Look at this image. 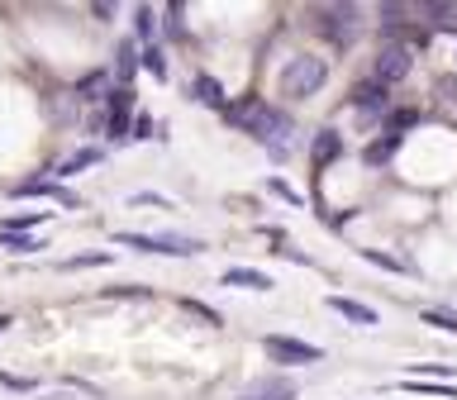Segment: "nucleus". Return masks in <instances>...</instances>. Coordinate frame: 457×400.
Segmentation results:
<instances>
[{"mask_svg": "<svg viewBox=\"0 0 457 400\" xmlns=\"http://www.w3.org/2000/svg\"><path fill=\"white\" fill-rule=\"evenodd\" d=\"M343 153H348V143H343L338 129H320V134H314V143H310V162H314V167L338 162Z\"/></svg>", "mask_w": 457, "mask_h": 400, "instance_id": "10", "label": "nucleus"}, {"mask_svg": "<svg viewBox=\"0 0 457 400\" xmlns=\"http://www.w3.org/2000/svg\"><path fill=\"white\" fill-rule=\"evenodd\" d=\"M362 257H367L371 267H386V271H405V262H400V257H386V253H377V248H367Z\"/></svg>", "mask_w": 457, "mask_h": 400, "instance_id": "30", "label": "nucleus"}, {"mask_svg": "<svg viewBox=\"0 0 457 400\" xmlns=\"http://www.w3.org/2000/svg\"><path fill=\"white\" fill-rule=\"evenodd\" d=\"M14 320H10V314H0V334H5V329H10Z\"/></svg>", "mask_w": 457, "mask_h": 400, "instance_id": "38", "label": "nucleus"}, {"mask_svg": "<svg viewBox=\"0 0 457 400\" xmlns=\"http://www.w3.org/2000/svg\"><path fill=\"white\" fill-rule=\"evenodd\" d=\"M134 38H138V43H157V14H153L148 0H143V5H134Z\"/></svg>", "mask_w": 457, "mask_h": 400, "instance_id": "20", "label": "nucleus"}, {"mask_svg": "<svg viewBox=\"0 0 457 400\" xmlns=\"http://www.w3.org/2000/svg\"><path fill=\"white\" fill-rule=\"evenodd\" d=\"M129 134H134V86H114L105 91V138L129 143Z\"/></svg>", "mask_w": 457, "mask_h": 400, "instance_id": "5", "label": "nucleus"}, {"mask_svg": "<svg viewBox=\"0 0 457 400\" xmlns=\"http://www.w3.org/2000/svg\"><path fill=\"white\" fill-rule=\"evenodd\" d=\"M134 205H157V210H167V200L153 196V191H143V196H134Z\"/></svg>", "mask_w": 457, "mask_h": 400, "instance_id": "35", "label": "nucleus"}, {"mask_svg": "<svg viewBox=\"0 0 457 400\" xmlns=\"http://www.w3.org/2000/svg\"><path fill=\"white\" fill-rule=\"evenodd\" d=\"M100 157H105V148H77L71 157H62V162L53 167V177L57 181H67V177H77V171H86V167H96Z\"/></svg>", "mask_w": 457, "mask_h": 400, "instance_id": "15", "label": "nucleus"}, {"mask_svg": "<svg viewBox=\"0 0 457 400\" xmlns=\"http://www.w3.org/2000/svg\"><path fill=\"white\" fill-rule=\"evenodd\" d=\"M328 310L334 314H343V320H353V324H377V310L371 305H362V300H353V296H328Z\"/></svg>", "mask_w": 457, "mask_h": 400, "instance_id": "13", "label": "nucleus"}, {"mask_svg": "<svg viewBox=\"0 0 457 400\" xmlns=\"http://www.w3.org/2000/svg\"><path fill=\"white\" fill-rule=\"evenodd\" d=\"M0 386H10V391H34L38 381H29V377H10V371H0Z\"/></svg>", "mask_w": 457, "mask_h": 400, "instance_id": "33", "label": "nucleus"}, {"mask_svg": "<svg viewBox=\"0 0 457 400\" xmlns=\"http://www.w3.org/2000/svg\"><path fill=\"white\" fill-rule=\"evenodd\" d=\"M110 262V253H81V257H67V271H77V267H105Z\"/></svg>", "mask_w": 457, "mask_h": 400, "instance_id": "29", "label": "nucleus"}, {"mask_svg": "<svg viewBox=\"0 0 457 400\" xmlns=\"http://www.w3.org/2000/svg\"><path fill=\"white\" fill-rule=\"evenodd\" d=\"M400 24H410V5H405V0H381V34L395 38Z\"/></svg>", "mask_w": 457, "mask_h": 400, "instance_id": "18", "label": "nucleus"}, {"mask_svg": "<svg viewBox=\"0 0 457 400\" xmlns=\"http://www.w3.org/2000/svg\"><path fill=\"white\" fill-rule=\"evenodd\" d=\"M262 348L271 362H286V367H310V362H324V348L320 343H305V338H291V334H267Z\"/></svg>", "mask_w": 457, "mask_h": 400, "instance_id": "6", "label": "nucleus"}, {"mask_svg": "<svg viewBox=\"0 0 457 400\" xmlns=\"http://www.w3.org/2000/svg\"><path fill=\"white\" fill-rule=\"evenodd\" d=\"M181 310H186V314H195V320H205L210 329H220V310H210L205 300H191V296H186V300H181Z\"/></svg>", "mask_w": 457, "mask_h": 400, "instance_id": "26", "label": "nucleus"}, {"mask_svg": "<svg viewBox=\"0 0 457 400\" xmlns=\"http://www.w3.org/2000/svg\"><path fill=\"white\" fill-rule=\"evenodd\" d=\"M96 20H114V10H120V0H91Z\"/></svg>", "mask_w": 457, "mask_h": 400, "instance_id": "34", "label": "nucleus"}, {"mask_svg": "<svg viewBox=\"0 0 457 400\" xmlns=\"http://www.w3.org/2000/svg\"><path fill=\"white\" fill-rule=\"evenodd\" d=\"M414 71V53L405 43H381L377 48V62H371V77L386 81V86H400Z\"/></svg>", "mask_w": 457, "mask_h": 400, "instance_id": "8", "label": "nucleus"}, {"mask_svg": "<svg viewBox=\"0 0 457 400\" xmlns=\"http://www.w3.org/2000/svg\"><path fill=\"white\" fill-rule=\"evenodd\" d=\"M191 96L200 100V105H210V110H228V96H224V86L210 77V71H200V77H191Z\"/></svg>", "mask_w": 457, "mask_h": 400, "instance_id": "12", "label": "nucleus"}, {"mask_svg": "<svg viewBox=\"0 0 457 400\" xmlns=\"http://www.w3.org/2000/svg\"><path fill=\"white\" fill-rule=\"evenodd\" d=\"M243 134H253V138L262 143V148H267L271 157H286V148H291L286 138L295 134V120H291V114H286L281 105H267V100H262V105H257V114L248 120V129H243Z\"/></svg>", "mask_w": 457, "mask_h": 400, "instance_id": "2", "label": "nucleus"}, {"mask_svg": "<svg viewBox=\"0 0 457 400\" xmlns=\"http://www.w3.org/2000/svg\"><path fill=\"white\" fill-rule=\"evenodd\" d=\"M138 48H143L138 38H124L120 53H114V77H120V86L134 81V71H138Z\"/></svg>", "mask_w": 457, "mask_h": 400, "instance_id": "16", "label": "nucleus"}, {"mask_svg": "<svg viewBox=\"0 0 457 400\" xmlns=\"http://www.w3.org/2000/svg\"><path fill=\"white\" fill-rule=\"evenodd\" d=\"M314 34H324L334 48H348L362 34V14H357L353 0H328V5L314 10Z\"/></svg>", "mask_w": 457, "mask_h": 400, "instance_id": "3", "label": "nucleus"}, {"mask_svg": "<svg viewBox=\"0 0 457 400\" xmlns=\"http://www.w3.org/2000/svg\"><path fill=\"white\" fill-rule=\"evenodd\" d=\"M100 91H105V71H86L77 81V100H105Z\"/></svg>", "mask_w": 457, "mask_h": 400, "instance_id": "23", "label": "nucleus"}, {"mask_svg": "<svg viewBox=\"0 0 457 400\" xmlns=\"http://www.w3.org/2000/svg\"><path fill=\"white\" fill-rule=\"evenodd\" d=\"M443 96H448V100H457V81H443Z\"/></svg>", "mask_w": 457, "mask_h": 400, "instance_id": "37", "label": "nucleus"}, {"mask_svg": "<svg viewBox=\"0 0 457 400\" xmlns=\"http://www.w3.org/2000/svg\"><path fill=\"white\" fill-rule=\"evenodd\" d=\"M348 100H353V110L362 114V124H377V120H386V110H391V86L377 81V77H367V81L353 86Z\"/></svg>", "mask_w": 457, "mask_h": 400, "instance_id": "7", "label": "nucleus"}, {"mask_svg": "<svg viewBox=\"0 0 457 400\" xmlns=\"http://www.w3.org/2000/svg\"><path fill=\"white\" fill-rule=\"evenodd\" d=\"M120 248H134V253H157V257H200L205 243L191 238V234H114Z\"/></svg>", "mask_w": 457, "mask_h": 400, "instance_id": "4", "label": "nucleus"}, {"mask_svg": "<svg viewBox=\"0 0 457 400\" xmlns=\"http://www.w3.org/2000/svg\"><path fill=\"white\" fill-rule=\"evenodd\" d=\"M238 400H295V381L291 377H262V381H253Z\"/></svg>", "mask_w": 457, "mask_h": 400, "instance_id": "11", "label": "nucleus"}, {"mask_svg": "<svg viewBox=\"0 0 457 400\" xmlns=\"http://www.w3.org/2000/svg\"><path fill=\"white\" fill-rule=\"evenodd\" d=\"M34 196H38V200H57V205H67V210L81 205V200L71 196L62 181H53V177H34V181H20V186H14V200H34Z\"/></svg>", "mask_w": 457, "mask_h": 400, "instance_id": "9", "label": "nucleus"}, {"mask_svg": "<svg viewBox=\"0 0 457 400\" xmlns=\"http://www.w3.org/2000/svg\"><path fill=\"white\" fill-rule=\"evenodd\" d=\"M324 81H328V62H324V57L300 53V57H291V62L281 67L277 91H281L286 100H310V96L324 91Z\"/></svg>", "mask_w": 457, "mask_h": 400, "instance_id": "1", "label": "nucleus"}, {"mask_svg": "<svg viewBox=\"0 0 457 400\" xmlns=\"http://www.w3.org/2000/svg\"><path fill=\"white\" fill-rule=\"evenodd\" d=\"M105 296H124V300H148L153 291H148V286H110Z\"/></svg>", "mask_w": 457, "mask_h": 400, "instance_id": "32", "label": "nucleus"}, {"mask_svg": "<svg viewBox=\"0 0 457 400\" xmlns=\"http://www.w3.org/2000/svg\"><path fill=\"white\" fill-rule=\"evenodd\" d=\"M181 10H186V0H167V24L177 29V20H181Z\"/></svg>", "mask_w": 457, "mask_h": 400, "instance_id": "36", "label": "nucleus"}, {"mask_svg": "<svg viewBox=\"0 0 457 400\" xmlns=\"http://www.w3.org/2000/svg\"><path fill=\"white\" fill-rule=\"evenodd\" d=\"M395 148H400V134L371 138L367 148H362V162H367V167H381V162H391V157H395Z\"/></svg>", "mask_w": 457, "mask_h": 400, "instance_id": "17", "label": "nucleus"}, {"mask_svg": "<svg viewBox=\"0 0 457 400\" xmlns=\"http://www.w3.org/2000/svg\"><path fill=\"white\" fill-rule=\"evenodd\" d=\"M414 120H420V110H386V134H405Z\"/></svg>", "mask_w": 457, "mask_h": 400, "instance_id": "25", "label": "nucleus"}, {"mask_svg": "<svg viewBox=\"0 0 457 400\" xmlns=\"http://www.w3.org/2000/svg\"><path fill=\"white\" fill-rule=\"evenodd\" d=\"M410 377H453V367H443V362H414Z\"/></svg>", "mask_w": 457, "mask_h": 400, "instance_id": "31", "label": "nucleus"}, {"mask_svg": "<svg viewBox=\"0 0 457 400\" xmlns=\"http://www.w3.org/2000/svg\"><path fill=\"white\" fill-rule=\"evenodd\" d=\"M53 220V210H29V214H10L5 224H0V234H29V229H38V224H48Z\"/></svg>", "mask_w": 457, "mask_h": 400, "instance_id": "19", "label": "nucleus"}, {"mask_svg": "<svg viewBox=\"0 0 457 400\" xmlns=\"http://www.w3.org/2000/svg\"><path fill=\"white\" fill-rule=\"evenodd\" d=\"M224 286H243V291H271V281L267 271H257V267H224Z\"/></svg>", "mask_w": 457, "mask_h": 400, "instance_id": "14", "label": "nucleus"}, {"mask_svg": "<svg viewBox=\"0 0 457 400\" xmlns=\"http://www.w3.org/2000/svg\"><path fill=\"white\" fill-rule=\"evenodd\" d=\"M414 5H420V20H428V29L457 14V0H414Z\"/></svg>", "mask_w": 457, "mask_h": 400, "instance_id": "21", "label": "nucleus"}, {"mask_svg": "<svg viewBox=\"0 0 457 400\" xmlns=\"http://www.w3.org/2000/svg\"><path fill=\"white\" fill-rule=\"evenodd\" d=\"M400 386H405V391H420V396H453V386H448V381H420V377H405Z\"/></svg>", "mask_w": 457, "mask_h": 400, "instance_id": "24", "label": "nucleus"}, {"mask_svg": "<svg viewBox=\"0 0 457 400\" xmlns=\"http://www.w3.org/2000/svg\"><path fill=\"white\" fill-rule=\"evenodd\" d=\"M129 138H162V124H157L153 114H134V134Z\"/></svg>", "mask_w": 457, "mask_h": 400, "instance_id": "27", "label": "nucleus"}, {"mask_svg": "<svg viewBox=\"0 0 457 400\" xmlns=\"http://www.w3.org/2000/svg\"><path fill=\"white\" fill-rule=\"evenodd\" d=\"M138 67L153 71L157 81H167V53L157 48V43H143V48H138Z\"/></svg>", "mask_w": 457, "mask_h": 400, "instance_id": "22", "label": "nucleus"}, {"mask_svg": "<svg viewBox=\"0 0 457 400\" xmlns=\"http://www.w3.org/2000/svg\"><path fill=\"white\" fill-rule=\"evenodd\" d=\"M0 243H5L10 253H38V248H43V243L29 238V234H0Z\"/></svg>", "mask_w": 457, "mask_h": 400, "instance_id": "28", "label": "nucleus"}]
</instances>
